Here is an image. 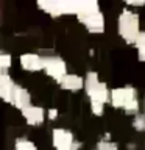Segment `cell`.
Wrapping results in <instances>:
<instances>
[{"mask_svg":"<svg viewBox=\"0 0 145 150\" xmlns=\"http://www.w3.org/2000/svg\"><path fill=\"white\" fill-rule=\"evenodd\" d=\"M84 88L86 97L89 98V108L95 117L105 116V108L109 103V91L106 81H101L97 70H87L84 75Z\"/></svg>","mask_w":145,"mask_h":150,"instance_id":"obj_1","label":"cell"},{"mask_svg":"<svg viewBox=\"0 0 145 150\" xmlns=\"http://www.w3.org/2000/svg\"><path fill=\"white\" fill-rule=\"evenodd\" d=\"M77 21L91 35H103L106 30V17L97 0H80Z\"/></svg>","mask_w":145,"mask_h":150,"instance_id":"obj_2","label":"cell"},{"mask_svg":"<svg viewBox=\"0 0 145 150\" xmlns=\"http://www.w3.org/2000/svg\"><path fill=\"white\" fill-rule=\"evenodd\" d=\"M109 105L114 110H122L126 116H136L140 112L139 92L133 84L112 88L109 91Z\"/></svg>","mask_w":145,"mask_h":150,"instance_id":"obj_3","label":"cell"},{"mask_svg":"<svg viewBox=\"0 0 145 150\" xmlns=\"http://www.w3.org/2000/svg\"><path fill=\"white\" fill-rule=\"evenodd\" d=\"M117 33L122 41L128 45H134L136 38L140 33V16L134 9L123 6L117 17Z\"/></svg>","mask_w":145,"mask_h":150,"instance_id":"obj_4","label":"cell"},{"mask_svg":"<svg viewBox=\"0 0 145 150\" xmlns=\"http://www.w3.org/2000/svg\"><path fill=\"white\" fill-rule=\"evenodd\" d=\"M36 6L47 16L59 19L63 16H75L80 6V0H39Z\"/></svg>","mask_w":145,"mask_h":150,"instance_id":"obj_5","label":"cell"},{"mask_svg":"<svg viewBox=\"0 0 145 150\" xmlns=\"http://www.w3.org/2000/svg\"><path fill=\"white\" fill-rule=\"evenodd\" d=\"M51 147L53 150H81L83 142L75 138L72 130L55 127L51 130Z\"/></svg>","mask_w":145,"mask_h":150,"instance_id":"obj_6","label":"cell"},{"mask_svg":"<svg viewBox=\"0 0 145 150\" xmlns=\"http://www.w3.org/2000/svg\"><path fill=\"white\" fill-rule=\"evenodd\" d=\"M42 72H45V75L51 80H55L56 83L64 77L67 70V63L63 56L49 53V55H42Z\"/></svg>","mask_w":145,"mask_h":150,"instance_id":"obj_7","label":"cell"},{"mask_svg":"<svg viewBox=\"0 0 145 150\" xmlns=\"http://www.w3.org/2000/svg\"><path fill=\"white\" fill-rule=\"evenodd\" d=\"M9 105L14 106L19 111H22L23 108L30 106L31 105V94H30V91H28L25 86L16 83V84H14V88H13V91H11Z\"/></svg>","mask_w":145,"mask_h":150,"instance_id":"obj_8","label":"cell"},{"mask_svg":"<svg viewBox=\"0 0 145 150\" xmlns=\"http://www.w3.org/2000/svg\"><path fill=\"white\" fill-rule=\"evenodd\" d=\"M20 114L23 117V120H25V124L30 127H41L47 120L45 119V108L39 106V105H33V103L30 106L23 108L20 111Z\"/></svg>","mask_w":145,"mask_h":150,"instance_id":"obj_9","label":"cell"},{"mask_svg":"<svg viewBox=\"0 0 145 150\" xmlns=\"http://www.w3.org/2000/svg\"><path fill=\"white\" fill-rule=\"evenodd\" d=\"M19 64L25 72H42V55L39 52H25L19 56Z\"/></svg>","mask_w":145,"mask_h":150,"instance_id":"obj_10","label":"cell"},{"mask_svg":"<svg viewBox=\"0 0 145 150\" xmlns=\"http://www.w3.org/2000/svg\"><path fill=\"white\" fill-rule=\"evenodd\" d=\"M58 86L63 89V91H67V92H80V91H83V88H84V78L78 74L67 72L58 81Z\"/></svg>","mask_w":145,"mask_h":150,"instance_id":"obj_11","label":"cell"},{"mask_svg":"<svg viewBox=\"0 0 145 150\" xmlns=\"http://www.w3.org/2000/svg\"><path fill=\"white\" fill-rule=\"evenodd\" d=\"M14 84H16V81L8 74V70L0 69V100L2 102L9 103V97H11V91H13Z\"/></svg>","mask_w":145,"mask_h":150,"instance_id":"obj_12","label":"cell"},{"mask_svg":"<svg viewBox=\"0 0 145 150\" xmlns=\"http://www.w3.org/2000/svg\"><path fill=\"white\" fill-rule=\"evenodd\" d=\"M134 47L136 53H137V59L140 63H145V30H140V33L136 38Z\"/></svg>","mask_w":145,"mask_h":150,"instance_id":"obj_13","label":"cell"},{"mask_svg":"<svg viewBox=\"0 0 145 150\" xmlns=\"http://www.w3.org/2000/svg\"><path fill=\"white\" fill-rule=\"evenodd\" d=\"M14 150H39L37 145L33 142L31 139H28L27 136H19L14 141Z\"/></svg>","mask_w":145,"mask_h":150,"instance_id":"obj_14","label":"cell"},{"mask_svg":"<svg viewBox=\"0 0 145 150\" xmlns=\"http://www.w3.org/2000/svg\"><path fill=\"white\" fill-rule=\"evenodd\" d=\"M13 66V55L9 52L0 50V69L2 70H9Z\"/></svg>","mask_w":145,"mask_h":150,"instance_id":"obj_15","label":"cell"},{"mask_svg":"<svg viewBox=\"0 0 145 150\" xmlns=\"http://www.w3.org/2000/svg\"><path fill=\"white\" fill-rule=\"evenodd\" d=\"M131 125H133V128L137 131V133H145V117H144L142 112L133 116V122H131Z\"/></svg>","mask_w":145,"mask_h":150,"instance_id":"obj_16","label":"cell"},{"mask_svg":"<svg viewBox=\"0 0 145 150\" xmlns=\"http://www.w3.org/2000/svg\"><path fill=\"white\" fill-rule=\"evenodd\" d=\"M95 150H120V147L117 142H114V141L98 139L97 144H95Z\"/></svg>","mask_w":145,"mask_h":150,"instance_id":"obj_17","label":"cell"},{"mask_svg":"<svg viewBox=\"0 0 145 150\" xmlns=\"http://www.w3.org/2000/svg\"><path fill=\"white\" fill-rule=\"evenodd\" d=\"M58 117H59V110L58 108H49V110H45V119H49L50 122L58 120Z\"/></svg>","mask_w":145,"mask_h":150,"instance_id":"obj_18","label":"cell"},{"mask_svg":"<svg viewBox=\"0 0 145 150\" xmlns=\"http://www.w3.org/2000/svg\"><path fill=\"white\" fill-rule=\"evenodd\" d=\"M125 6L133 9V8H142L145 6V0H125Z\"/></svg>","mask_w":145,"mask_h":150,"instance_id":"obj_19","label":"cell"},{"mask_svg":"<svg viewBox=\"0 0 145 150\" xmlns=\"http://www.w3.org/2000/svg\"><path fill=\"white\" fill-rule=\"evenodd\" d=\"M111 138H112V134L109 133V131H106V133H103V134H101V138H100V139H103V141H112Z\"/></svg>","mask_w":145,"mask_h":150,"instance_id":"obj_20","label":"cell"},{"mask_svg":"<svg viewBox=\"0 0 145 150\" xmlns=\"http://www.w3.org/2000/svg\"><path fill=\"white\" fill-rule=\"evenodd\" d=\"M126 150H137V144L128 142V144H126Z\"/></svg>","mask_w":145,"mask_h":150,"instance_id":"obj_21","label":"cell"},{"mask_svg":"<svg viewBox=\"0 0 145 150\" xmlns=\"http://www.w3.org/2000/svg\"><path fill=\"white\" fill-rule=\"evenodd\" d=\"M142 114L145 117V96H144V100H142Z\"/></svg>","mask_w":145,"mask_h":150,"instance_id":"obj_22","label":"cell"},{"mask_svg":"<svg viewBox=\"0 0 145 150\" xmlns=\"http://www.w3.org/2000/svg\"><path fill=\"white\" fill-rule=\"evenodd\" d=\"M87 55H89V56H94V55H95V49H89Z\"/></svg>","mask_w":145,"mask_h":150,"instance_id":"obj_23","label":"cell"},{"mask_svg":"<svg viewBox=\"0 0 145 150\" xmlns=\"http://www.w3.org/2000/svg\"><path fill=\"white\" fill-rule=\"evenodd\" d=\"M144 150H145V142H144Z\"/></svg>","mask_w":145,"mask_h":150,"instance_id":"obj_24","label":"cell"}]
</instances>
